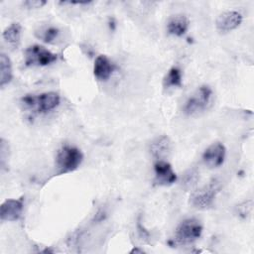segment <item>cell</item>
Here are the masks:
<instances>
[{
  "mask_svg": "<svg viewBox=\"0 0 254 254\" xmlns=\"http://www.w3.org/2000/svg\"><path fill=\"white\" fill-rule=\"evenodd\" d=\"M21 101L27 108L34 109L38 113H47L60 105L61 98L57 92L49 91L39 95H26L22 97Z\"/></svg>",
  "mask_w": 254,
  "mask_h": 254,
  "instance_id": "6da1fadb",
  "label": "cell"
},
{
  "mask_svg": "<svg viewBox=\"0 0 254 254\" xmlns=\"http://www.w3.org/2000/svg\"><path fill=\"white\" fill-rule=\"evenodd\" d=\"M83 159V155L79 149L73 146L64 145L57 153L56 164L59 173L72 172L79 167Z\"/></svg>",
  "mask_w": 254,
  "mask_h": 254,
  "instance_id": "7a4b0ae2",
  "label": "cell"
},
{
  "mask_svg": "<svg viewBox=\"0 0 254 254\" xmlns=\"http://www.w3.org/2000/svg\"><path fill=\"white\" fill-rule=\"evenodd\" d=\"M211 97V88L208 85H201L188 98L183 110L187 115H197L207 109Z\"/></svg>",
  "mask_w": 254,
  "mask_h": 254,
  "instance_id": "3957f363",
  "label": "cell"
},
{
  "mask_svg": "<svg viewBox=\"0 0 254 254\" xmlns=\"http://www.w3.org/2000/svg\"><path fill=\"white\" fill-rule=\"evenodd\" d=\"M202 232V225L196 218L183 220L175 231V242L181 245H188L198 239Z\"/></svg>",
  "mask_w": 254,
  "mask_h": 254,
  "instance_id": "277c9868",
  "label": "cell"
},
{
  "mask_svg": "<svg viewBox=\"0 0 254 254\" xmlns=\"http://www.w3.org/2000/svg\"><path fill=\"white\" fill-rule=\"evenodd\" d=\"M219 183L216 180H212L207 185L202 186L190 194V204L198 209L208 208L212 204L217 192L219 191Z\"/></svg>",
  "mask_w": 254,
  "mask_h": 254,
  "instance_id": "5b68a950",
  "label": "cell"
},
{
  "mask_svg": "<svg viewBox=\"0 0 254 254\" xmlns=\"http://www.w3.org/2000/svg\"><path fill=\"white\" fill-rule=\"evenodd\" d=\"M57 61V55L53 54L46 48L33 45L25 51V64L27 65H48Z\"/></svg>",
  "mask_w": 254,
  "mask_h": 254,
  "instance_id": "8992f818",
  "label": "cell"
},
{
  "mask_svg": "<svg viewBox=\"0 0 254 254\" xmlns=\"http://www.w3.org/2000/svg\"><path fill=\"white\" fill-rule=\"evenodd\" d=\"M226 149L224 145L220 142H215L204 150L202 154V161L205 164V166H207L210 169L218 168L223 164Z\"/></svg>",
  "mask_w": 254,
  "mask_h": 254,
  "instance_id": "52a82bcc",
  "label": "cell"
},
{
  "mask_svg": "<svg viewBox=\"0 0 254 254\" xmlns=\"http://www.w3.org/2000/svg\"><path fill=\"white\" fill-rule=\"evenodd\" d=\"M155 182L159 186H170L177 181V175L172 166L165 160H158L154 165Z\"/></svg>",
  "mask_w": 254,
  "mask_h": 254,
  "instance_id": "ba28073f",
  "label": "cell"
},
{
  "mask_svg": "<svg viewBox=\"0 0 254 254\" xmlns=\"http://www.w3.org/2000/svg\"><path fill=\"white\" fill-rule=\"evenodd\" d=\"M23 200L20 199H6L0 206V218L2 221H16L23 212Z\"/></svg>",
  "mask_w": 254,
  "mask_h": 254,
  "instance_id": "9c48e42d",
  "label": "cell"
},
{
  "mask_svg": "<svg viewBox=\"0 0 254 254\" xmlns=\"http://www.w3.org/2000/svg\"><path fill=\"white\" fill-rule=\"evenodd\" d=\"M242 23V15L237 11H226L220 14L216 21L215 26L219 32L226 33L235 30Z\"/></svg>",
  "mask_w": 254,
  "mask_h": 254,
  "instance_id": "30bf717a",
  "label": "cell"
},
{
  "mask_svg": "<svg viewBox=\"0 0 254 254\" xmlns=\"http://www.w3.org/2000/svg\"><path fill=\"white\" fill-rule=\"evenodd\" d=\"M150 152L154 158L158 160H165L172 152V142L166 135L157 137L150 144Z\"/></svg>",
  "mask_w": 254,
  "mask_h": 254,
  "instance_id": "8fae6325",
  "label": "cell"
},
{
  "mask_svg": "<svg viewBox=\"0 0 254 254\" xmlns=\"http://www.w3.org/2000/svg\"><path fill=\"white\" fill-rule=\"evenodd\" d=\"M113 71V65L106 56L100 55L95 59L93 65L94 76L99 80H107Z\"/></svg>",
  "mask_w": 254,
  "mask_h": 254,
  "instance_id": "7c38bea8",
  "label": "cell"
},
{
  "mask_svg": "<svg viewBox=\"0 0 254 254\" xmlns=\"http://www.w3.org/2000/svg\"><path fill=\"white\" fill-rule=\"evenodd\" d=\"M189 25H190V21L187 16L176 15L169 20L167 24V30L169 34L181 37L186 34V32L189 29Z\"/></svg>",
  "mask_w": 254,
  "mask_h": 254,
  "instance_id": "4fadbf2b",
  "label": "cell"
},
{
  "mask_svg": "<svg viewBox=\"0 0 254 254\" xmlns=\"http://www.w3.org/2000/svg\"><path fill=\"white\" fill-rule=\"evenodd\" d=\"M2 37L8 45L17 48L21 39V25L19 23H12L3 31Z\"/></svg>",
  "mask_w": 254,
  "mask_h": 254,
  "instance_id": "5bb4252c",
  "label": "cell"
},
{
  "mask_svg": "<svg viewBox=\"0 0 254 254\" xmlns=\"http://www.w3.org/2000/svg\"><path fill=\"white\" fill-rule=\"evenodd\" d=\"M13 77L12 64L7 55L1 53L0 55V86L8 84Z\"/></svg>",
  "mask_w": 254,
  "mask_h": 254,
  "instance_id": "9a60e30c",
  "label": "cell"
},
{
  "mask_svg": "<svg viewBox=\"0 0 254 254\" xmlns=\"http://www.w3.org/2000/svg\"><path fill=\"white\" fill-rule=\"evenodd\" d=\"M182 85V71L179 67L173 66L169 69L168 73L164 78V86H181Z\"/></svg>",
  "mask_w": 254,
  "mask_h": 254,
  "instance_id": "2e32d148",
  "label": "cell"
},
{
  "mask_svg": "<svg viewBox=\"0 0 254 254\" xmlns=\"http://www.w3.org/2000/svg\"><path fill=\"white\" fill-rule=\"evenodd\" d=\"M252 210H253V200L252 199L245 200L236 206L237 214L241 218H244V219H247L249 216H251Z\"/></svg>",
  "mask_w": 254,
  "mask_h": 254,
  "instance_id": "e0dca14e",
  "label": "cell"
},
{
  "mask_svg": "<svg viewBox=\"0 0 254 254\" xmlns=\"http://www.w3.org/2000/svg\"><path fill=\"white\" fill-rule=\"evenodd\" d=\"M59 35V30L55 27H49L47 28L44 32L43 35L41 36V38L43 39V41H45L46 43H52Z\"/></svg>",
  "mask_w": 254,
  "mask_h": 254,
  "instance_id": "ac0fdd59",
  "label": "cell"
},
{
  "mask_svg": "<svg viewBox=\"0 0 254 254\" xmlns=\"http://www.w3.org/2000/svg\"><path fill=\"white\" fill-rule=\"evenodd\" d=\"M46 1L43 0H27L24 2V5L29 9H38L42 8L44 5H46Z\"/></svg>",
  "mask_w": 254,
  "mask_h": 254,
  "instance_id": "d6986e66",
  "label": "cell"
}]
</instances>
